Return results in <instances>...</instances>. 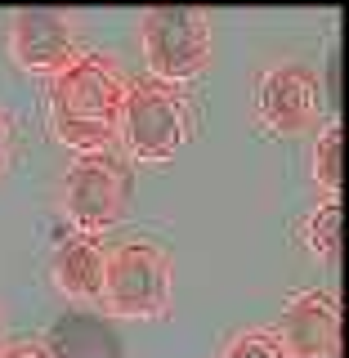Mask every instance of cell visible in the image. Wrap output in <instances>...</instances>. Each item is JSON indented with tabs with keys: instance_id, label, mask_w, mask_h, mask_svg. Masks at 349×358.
Instances as JSON below:
<instances>
[{
	"instance_id": "cell-1",
	"label": "cell",
	"mask_w": 349,
	"mask_h": 358,
	"mask_svg": "<svg viewBox=\"0 0 349 358\" xmlns=\"http://www.w3.org/2000/svg\"><path fill=\"white\" fill-rule=\"evenodd\" d=\"M121 103H126V85L117 67L104 54H76L50 90L54 134L81 152H104V143L121 130Z\"/></svg>"
},
{
	"instance_id": "cell-2",
	"label": "cell",
	"mask_w": 349,
	"mask_h": 358,
	"mask_svg": "<svg viewBox=\"0 0 349 358\" xmlns=\"http://www.w3.org/2000/svg\"><path fill=\"white\" fill-rule=\"evenodd\" d=\"M104 300L117 318H166L171 313V260L152 242H130L104 264Z\"/></svg>"
},
{
	"instance_id": "cell-3",
	"label": "cell",
	"mask_w": 349,
	"mask_h": 358,
	"mask_svg": "<svg viewBox=\"0 0 349 358\" xmlns=\"http://www.w3.org/2000/svg\"><path fill=\"white\" fill-rule=\"evenodd\" d=\"M143 59L157 81H188L211 63V22L197 9H152L139 22Z\"/></svg>"
},
{
	"instance_id": "cell-4",
	"label": "cell",
	"mask_w": 349,
	"mask_h": 358,
	"mask_svg": "<svg viewBox=\"0 0 349 358\" xmlns=\"http://www.w3.org/2000/svg\"><path fill=\"white\" fill-rule=\"evenodd\" d=\"M63 201H67V215L76 220V229L94 238L99 229H112V224L126 215L130 171L112 152H81L67 166Z\"/></svg>"
},
{
	"instance_id": "cell-5",
	"label": "cell",
	"mask_w": 349,
	"mask_h": 358,
	"mask_svg": "<svg viewBox=\"0 0 349 358\" xmlns=\"http://www.w3.org/2000/svg\"><path fill=\"white\" fill-rule=\"evenodd\" d=\"M121 130H126V143L134 157H143V162H175L188 139L184 99H175L157 81L134 85L126 90V103H121Z\"/></svg>"
},
{
	"instance_id": "cell-6",
	"label": "cell",
	"mask_w": 349,
	"mask_h": 358,
	"mask_svg": "<svg viewBox=\"0 0 349 358\" xmlns=\"http://www.w3.org/2000/svg\"><path fill=\"white\" fill-rule=\"evenodd\" d=\"M278 345L291 358H341V300L332 291H296L278 318Z\"/></svg>"
},
{
	"instance_id": "cell-7",
	"label": "cell",
	"mask_w": 349,
	"mask_h": 358,
	"mask_svg": "<svg viewBox=\"0 0 349 358\" xmlns=\"http://www.w3.org/2000/svg\"><path fill=\"white\" fill-rule=\"evenodd\" d=\"M9 41H14V59L27 72H50L59 76L76 59V31L72 18L59 9H22L9 22Z\"/></svg>"
},
{
	"instance_id": "cell-8",
	"label": "cell",
	"mask_w": 349,
	"mask_h": 358,
	"mask_svg": "<svg viewBox=\"0 0 349 358\" xmlns=\"http://www.w3.org/2000/svg\"><path fill=\"white\" fill-rule=\"evenodd\" d=\"M260 117L278 134H305L318 121V81L305 63H278L264 72Z\"/></svg>"
},
{
	"instance_id": "cell-9",
	"label": "cell",
	"mask_w": 349,
	"mask_h": 358,
	"mask_svg": "<svg viewBox=\"0 0 349 358\" xmlns=\"http://www.w3.org/2000/svg\"><path fill=\"white\" fill-rule=\"evenodd\" d=\"M104 264H108V251L99 246V238L76 233L72 242H63L59 260H54V282L76 300H94L104 296Z\"/></svg>"
},
{
	"instance_id": "cell-10",
	"label": "cell",
	"mask_w": 349,
	"mask_h": 358,
	"mask_svg": "<svg viewBox=\"0 0 349 358\" xmlns=\"http://www.w3.org/2000/svg\"><path fill=\"white\" fill-rule=\"evenodd\" d=\"M50 358H126V354H121V341L99 318L67 313L59 322V331H54Z\"/></svg>"
},
{
	"instance_id": "cell-11",
	"label": "cell",
	"mask_w": 349,
	"mask_h": 358,
	"mask_svg": "<svg viewBox=\"0 0 349 358\" xmlns=\"http://www.w3.org/2000/svg\"><path fill=\"white\" fill-rule=\"evenodd\" d=\"M341 143H345V130H341V121H336V126H327L318 134V148H313L318 188L322 193H336V197H341Z\"/></svg>"
},
{
	"instance_id": "cell-12",
	"label": "cell",
	"mask_w": 349,
	"mask_h": 358,
	"mask_svg": "<svg viewBox=\"0 0 349 358\" xmlns=\"http://www.w3.org/2000/svg\"><path fill=\"white\" fill-rule=\"evenodd\" d=\"M309 246L318 251V260H336L341 255V197L336 201H322L309 220Z\"/></svg>"
},
{
	"instance_id": "cell-13",
	"label": "cell",
	"mask_w": 349,
	"mask_h": 358,
	"mask_svg": "<svg viewBox=\"0 0 349 358\" xmlns=\"http://www.w3.org/2000/svg\"><path fill=\"white\" fill-rule=\"evenodd\" d=\"M224 358H283V345H278V336H269V331H242V336L229 341Z\"/></svg>"
},
{
	"instance_id": "cell-14",
	"label": "cell",
	"mask_w": 349,
	"mask_h": 358,
	"mask_svg": "<svg viewBox=\"0 0 349 358\" xmlns=\"http://www.w3.org/2000/svg\"><path fill=\"white\" fill-rule=\"evenodd\" d=\"M5 358H50V350H41V345H14Z\"/></svg>"
},
{
	"instance_id": "cell-15",
	"label": "cell",
	"mask_w": 349,
	"mask_h": 358,
	"mask_svg": "<svg viewBox=\"0 0 349 358\" xmlns=\"http://www.w3.org/2000/svg\"><path fill=\"white\" fill-rule=\"evenodd\" d=\"M5 162H9V134H5V121H0V171H5Z\"/></svg>"
}]
</instances>
